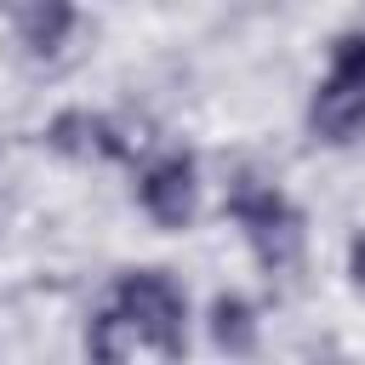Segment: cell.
Segmentation results:
<instances>
[{
  "label": "cell",
  "instance_id": "5",
  "mask_svg": "<svg viewBox=\"0 0 365 365\" xmlns=\"http://www.w3.org/2000/svg\"><path fill=\"white\" fill-rule=\"evenodd\" d=\"M51 148H57V154H74V160H108V154H120L125 143L114 137L108 120H91V114H57V120H51Z\"/></svg>",
  "mask_w": 365,
  "mask_h": 365
},
{
  "label": "cell",
  "instance_id": "4",
  "mask_svg": "<svg viewBox=\"0 0 365 365\" xmlns=\"http://www.w3.org/2000/svg\"><path fill=\"white\" fill-rule=\"evenodd\" d=\"M137 200H143V211H148L160 228H182V222L194 217V160H188V154L154 160V165L143 171V182H137Z\"/></svg>",
  "mask_w": 365,
  "mask_h": 365
},
{
  "label": "cell",
  "instance_id": "8",
  "mask_svg": "<svg viewBox=\"0 0 365 365\" xmlns=\"http://www.w3.org/2000/svg\"><path fill=\"white\" fill-rule=\"evenodd\" d=\"M348 268H354V279H359V285H365V234H359V240H354V251H348Z\"/></svg>",
  "mask_w": 365,
  "mask_h": 365
},
{
  "label": "cell",
  "instance_id": "1",
  "mask_svg": "<svg viewBox=\"0 0 365 365\" xmlns=\"http://www.w3.org/2000/svg\"><path fill=\"white\" fill-rule=\"evenodd\" d=\"M228 217L245 228L257 262H268V268L297 262V251H302V217H297V205H291L274 182H262V177H251V171L234 177V188H228Z\"/></svg>",
  "mask_w": 365,
  "mask_h": 365
},
{
  "label": "cell",
  "instance_id": "7",
  "mask_svg": "<svg viewBox=\"0 0 365 365\" xmlns=\"http://www.w3.org/2000/svg\"><path fill=\"white\" fill-rule=\"evenodd\" d=\"M211 336H217L222 354H251V348H257L251 308H245L240 297H217V308H211Z\"/></svg>",
  "mask_w": 365,
  "mask_h": 365
},
{
  "label": "cell",
  "instance_id": "6",
  "mask_svg": "<svg viewBox=\"0 0 365 365\" xmlns=\"http://www.w3.org/2000/svg\"><path fill=\"white\" fill-rule=\"evenodd\" d=\"M68 29H74V6L68 0H29L23 6V17H17V34H23V46L29 51H57L63 40H68Z\"/></svg>",
  "mask_w": 365,
  "mask_h": 365
},
{
  "label": "cell",
  "instance_id": "2",
  "mask_svg": "<svg viewBox=\"0 0 365 365\" xmlns=\"http://www.w3.org/2000/svg\"><path fill=\"white\" fill-rule=\"evenodd\" d=\"M114 314L131 325L137 342H148L154 354H182V291L160 274V268H137L114 285Z\"/></svg>",
  "mask_w": 365,
  "mask_h": 365
},
{
  "label": "cell",
  "instance_id": "3",
  "mask_svg": "<svg viewBox=\"0 0 365 365\" xmlns=\"http://www.w3.org/2000/svg\"><path fill=\"white\" fill-rule=\"evenodd\" d=\"M308 125L331 143H348L365 125V34H342L331 51V74L308 103Z\"/></svg>",
  "mask_w": 365,
  "mask_h": 365
}]
</instances>
